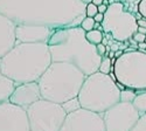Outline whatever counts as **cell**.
Instances as JSON below:
<instances>
[{
  "label": "cell",
  "mask_w": 146,
  "mask_h": 131,
  "mask_svg": "<svg viewBox=\"0 0 146 131\" xmlns=\"http://www.w3.org/2000/svg\"><path fill=\"white\" fill-rule=\"evenodd\" d=\"M86 6L81 0H0V13L15 23L57 29L80 26L86 18Z\"/></svg>",
  "instance_id": "cell-1"
},
{
  "label": "cell",
  "mask_w": 146,
  "mask_h": 131,
  "mask_svg": "<svg viewBox=\"0 0 146 131\" xmlns=\"http://www.w3.org/2000/svg\"><path fill=\"white\" fill-rule=\"evenodd\" d=\"M81 26L54 29L48 40L53 62H68L80 68L87 76L98 71L102 57L97 47L86 38Z\"/></svg>",
  "instance_id": "cell-2"
},
{
  "label": "cell",
  "mask_w": 146,
  "mask_h": 131,
  "mask_svg": "<svg viewBox=\"0 0 146 131\" xmlns=\"http://www.w3.org/2000/svg\"><path fill=\"white\" fill-rule=\"evenodd\" d=\"M52 62L48 43L20 42L0 59V69L15 84H21L38 82Z\"/></svg>",
  "instance_id": "cell-3"
},
{
  "label": "cell",
  "mask_w": 146,
  "mask_h": 131,
  "mask_svg": "<svg viewBox=\"0 0 146 131\" xmlns=\"http://www.w3.org/2000/svg\"><path fill=\"white\" fill-rule=\"evenodd\" d=\"M87 75L68 62H52L38 81L42 98L62 104L77 97Z\"/></svg>",
  "instance_id": "cell-4"
},
{
  "label": "cell",
  "mask_w": 146,
  "mask_h": 131,
  "mask_svg": "<svg viewBox=\"0 0 146 131\" xmlns=\"http://www.w3.org/2000/svg\"><path fill=\"white\" fill-rule=\"evenodd\" d=\"M77 97L82 108L103 115L120 102V89L109 74L96 71L86 77Z\"/></svg>",
  "instance_id": "cell-5"
},
{
  "label": "cell",
  "mask_w": 146,
  "mask_h": 131,
  "mask_svg": "<svg viewBox=\"0 0 146 131\" xmlns=\"http://www.w3.org/2000/svg\"><path fill=\"white\" fill-rule=\"evenodd\" d=\"M116 82L135 90H146V53L141 51L124 52L113 63Z\"/></svg>",
  "instance_id": "cell-6"
},
{
  "label": "cell",
  "mask_w": 146,
  "mask_h": 131,
  "mask_svg": "<svg viewBox=\"0 0 146 131\" xmlns=\"http://www.w3.org/2000/svg\"><path fill=\"white\" fill-rule=\"evenodd\" d=\"M138 18L126 9V6L115 1L108 6V11L104 14V20L102 22L103 32L111 34L116 41L125 42L132 39L133 34L138 29Z\"/></svg>",
  "instance_id": "cell-7"
},
{
  "label": "cell",
  "mask_w": 146,
  "mask_h": 131,
  "mask_svg": "<svg viewBox=\"0 0 146 131\" xmlns=\"http://www.w3.org/2000/svg\"><path fill=\"white\" fill-rule=\"evenodd\" d=\"M26 111L31 131H60L68 115L62 104L44 98L32 104Z\"/></svg>",
  "instance_id": "cell-8"
},
{
  "label": "cell",
  "mask_w": 146,
  "mask_h": 131,
  "mask_svg": "<svg viewBox=\"0 0 146 131\" xmlns=\"http://www.w3.org/2000/svg\"><path fill=\"white\" fill-rule=\"evenodd\" d=\"M105 131H131L141 114L133 103L118 102L103 115Z\"/></svg>",
  "instance_id": "cell-9"
},
{
  "label": "cell",
  "mask_w": 146,
  "mask_h": 131,
  "mask_svg": "<svg viewBox=\"0 0 146 131\" xmlns=\"http://www.w3.org/2000/svg\"><path fill=\"white\" fill-rule=\"evenodd\" d=\"M60 131H105L102 114L81 108L69 112Z\"/></svg>",
  "instance_id": "cell-10"
},
{
  "label": "cell",
  "mask_w": 146,
  "mask_h": 131,
  "mask_svg": "<svg viewBox=\"0 0 146 131\" xmlns=\"http://www.w3.org/2000/svg\"><path fill=\"white\" fill-rule=\"evenodd\" d=\"M0 131H31L26 109L9 101L0 103Z\"/></svg>",
  "instance_id": "cell-11"
},
{
  "label": "cell",
  "mask_w": 146,
  "mask_h": 131,
  "mask_svg": "<svg viewBox=\"0 0 146 131\" xmlns=\"http://www.w3.org/2000/svg\"><path fill=\"white\" fill-rule=\"evenodd\" d=\"M54 32V28L46 25L36 23H17L15 39L17 43H36L48 42Z\"/></svg>",
  "instance_id": "cell-12"
},
{
  "label": "cell",
  "mask_w": 146,
  "mask_h": 131,
  "mask_svg": "<svg viewBox=\"0 0 146 131\" xmlns=\"http://www.w3.org/2000/svg\"><path fill=\"white\" fill-rule=\"evenodd\" d=\"M41 98L42 95L39 83L27 82V83H21V84H15V88L13 92L11 94L8 101L27 110L32 104H34Z\"/></svg>",
  "instance_id": "cell-13"
},
{
  "label": "cell",
  "mask_w": 146,
  "mask_h": 131,
  "mask_svg": "<svg viewBox=\"0 0 146 131\" xmlns=\"http://www.w3.org/2000/svg\"><path fill=\"white\" fill-rule=\"evenodd\" d=\"M15 26L17 23L14 21L0 13V59L17 43Z\"/></svg>",
  "instance_id": "cell-14"
},
{
  "label": "cell",
  "mask_w": 146,
  "mask_h": 131,
  "mask_svg": "<svg viewBox=\"0 0 146 131\" xmlns=\"http://www.w3.org/2000/svg\"><path fill=\"white\" fill-rule=\"evenodd\" d=\"M14 88H15V83L11 78H8L6 75H4L1 69H0V103L8 101Z\"/></svg>",
  "instance_id": "cell-15"
},
{
  "label": "cell",
  "mask_w": 146,
  "mask_h": 131,
  "mask_svg": "<svg viewBox=\"0 0 146 131\" xmlns=\"http://www.w3.org/2000/svg\"><path fill=\"white\" fill-rule=\"evenodd\" d=\"M132 103L141 115L146 114V90H137V96Z\"/></svg>",
  "instance_id": "cell-16"
},
{
  "label": "cell",
  "mask_w": 146,
  "mask_h": 131,
  "mask_svg": "<svg viewBox=\"0 0 146 131\" xmlns=\"http://www.w3.org/2000/svg\"><path fill=\"white\" fill-rule=\"evenodd\" d=\"M86 38L87 40L92 43V45H98V43H102L103 42V39H104V34L102 31L100 29H91L89 32L86 33Z\"/></svg>",
  "instance_id": "cell-17"
},
{
  "label": "cell",
  "mask_w": 146,
  "mask_h": 131,
  "mask_svg": "<svg viewBox=\"0 0 146 131\" xmlns=\"http://www.w3.org/2000/svg\"><path fill=\"white\" fill-rule=\"evenodd\" d=\"M62 106H63V109L66 110L67 114L74 112V111H76V110H78V109L82 108V105H81V103H80L78 97H74V98L68 100L67 102L62 103Z\"/></svg>",
  "instance_id": "cell-18"
},
{
  "label": "cell",
  "mask_w": 146,
  "mask_h": 131,
  "mask_svg": "<svg viewBox=\"0 0 146 131\" xmlns=\"http://www.w3.org/2000/svg\"><path fill=\"white\" fill-rule=\"evenodd\" d=\"M137 96V90L131 88H124L120 90V102L132 103Z\"/></svg>",
  "instance_id": "cell-19"
},
{
  "label": "cell",
  "mask_w": 146,
  "mask_h": 131,
  "mask_svg": "<svg viewBox=\"0 0 146 131\" xmlns=\"http://www.w3.org/2000/svg\"><path fill=\"white\" fill-rule=\"evenodd\" d=\"M112 69H113V66H112V62H111V57L103 56L102 57V61H101V65H100L98 71H101V73H104V74H110V71Z\"/></svg>",
  "instance_id": "cell-20"
},
{
  "label": "cell",
  "mask_w": 146,
  "mask_h": 131,
  "mask_svg": "<svg viewBox=\"0 0 146 131\" xmlns=\"http://www.w3.org/2000/svg\"><path fill=\"white\" fill-rule=\"evenodd\" d=\"M95 23H96V21H95V19L94 18H90V17H86L83 20H82V22H81V27L86 31V32H89V31H91V29H95Z\"/></svg>",
  "instance_id": "cell-21"
},
{
  "label": "cell",
  "mask_w": 146,
  "mask_h": 131,
  "mask_svg": "<svg viewBox=\"0 0 146 131\" xmlns=\"http://www.w3.org/2000/svg\"><path fill=\"white\" fill-rule=\"evenodd\" d=\"M131 131H146V114H143Z\"/></svg>",
  "instance_id": "cell-22"
},
{
  "label": "cell",
  "mask_w": 146,
  "mask_h": 131,
  "mask_svg": "<svg viewBox=\"0 0 146 131\" xmlns=\"http://www.w3.org/2000/svg\"><path fill=\"white\" fill-rule=\"evenodd\" d=\"M98 13V6H96L92 3L87 4L86 6V17H90V18H95V15Z\"/></svg>",
  "instance_id": "cell-23"
},
{
  "label": "cell",
  "mask_w": 146,
  "mask_h": 131,
  "mask_svg": "<svg viewBox=\"0 0 146 131\" xmlns=\"http://www.w3.org/2000/svg\"><path fill=\"white\" fill-rule=\"evenodd\" d=\"M138 13L140 17L146 18V0H139L138 3Z\"/></svg>",
  "instance_id": "cell-24"
},
{
  "label": "cell",
  "mask_w": 146,
  "mask_h": 131,
  "mask_svg": "<svg viewBox=\"0 0 146 131\" xmlns=\"http://www.w3.org/2000/svg\"><path fill=\"white\" fill-rule=\"evenodd\" d=\"M132 39H133V41H136L137 43H139V42H144V41L146 40V34H143V33L136 32L135 34H133Z\"/></svg>",
  "instance_id": "cell-25"
},
{
  "label": "cell",
  "mask_w": 146,
  "mask_h": 131,
  "mask_svg": "<svg viewBox=\"0 0 146 131\" xmlns=\"http://www.w3.org/2000/svg\"><path fill=\"white\" fill-rule=\"evenodd\" d=\"M96 47H97V52L100 53V55H101V56H104L105 53H106V46L102 42V43L96 45Z\"/></svg>",
  "instance_id": "cell-26"
},
{
  "label": "cell",
  "mask_w": 146,
  "mask_h": 131,
  "mask_svg": "<svg viewBox=\"0 0 146 131\" xmlns=\"http://www.w3.org/2000/svg\"><path fill=\"white\" fill-rule=\"evenodd\" d=\"M95 21L96 22H100V23H102L103 22V20H104V14L103 13H100V12H98V13H97L96 15H95Z\"/></svg>",
  "instance_id": "cell-27"
},
{
  "label": "cell",
  "mask_w": 146,
  "mask_h": 131,
  "mask_svg": "<svg viewBox=\"0 0 146 131\" xmlns=\"http://www.w3.org/2000/svg\"><path fill=\"white\" fill-rule=\"evenodd\" d=\"M137 23H138V26L139 27H145L146 28V18H140V19H138L137 20Z\"/></svg>",
  "instance_id": "cell-28"
},
{
  "label": "cell",
  "mask_w": 146,
  "mask_h": 131,
  "mask_svg": "<svg viewBox=\"0 0 146 131\" xmlns=\"http://www.w3.org/2000/svg\"><path fill=\"white\" fill-rule=\"evenodd\" d=\"M106 11H108V6H106V5L102 4V5H100V6H98V12H100V13L105 14V12H106Z\"/></svg>",
  "instance_id": "cell-29"
},
{
  "label": "cell",
  "mask_w": 146,
  "mask_h": 131,
  "mask_svg": "<svg viewBox=\"0 0 146 131\" xmlns=\"http://www.w3.org/2000/svg\"><path fill=\"white\" fill-rule=\"evenodd\" d=\"M138 49L141 51V52H145V49H146V42H145V41L138 43Z\"/></svg>",
  "instance_id": "cell-30"
},
{
  "label": "cell",
  "mask_w": 146,
  "mask_h": 131,
  "mask_svg": "<svg viewBox=\"0 0 146 131\" xmlns=\"http://www.w3.org/2000/svg\"><path fill=\"white\" fill-rule=\"evenodd\" d=\"M123 53H124V51H121V49L116 51V52H115V57H119L120 55H123Z\"/></svg>",
  "instance_id": "cell-31"
},
{
  "label": "cell",
  "mask_w": 146,
  "mask_h": 131,
  "mask_svg": "<svg viewBox=\"0 0 146 131\" xmlns=\"http://www.w3.org/2000/svg\"><path fill=\"white\" fill-rule=\"evenodd\" d=\"M91 3H92V4H95L96 6H100V5H102V4H103V0H92Z\"/></svg>",
  "instance_id": "cell-32"
},
{
  "label": "cell",
  "mask_w": 146,
  "mask_h": 131,
  "mask_svg": "<svg viewBox=\"0 0 146 131\" xmlns=\"http://www.w3.org/2000/svg\"><path fill=\"white\" fill-rule=\"evenodd\" d=\"M137 32H139V33H143V34H146V28H145V27H139V26H138V29H137Z\"/></svg>",
  "instance_id": "cell-33"
},
{
  "label": "cell",
  "mask_w": 146,
  "mask_h": 131,
  "mask_svg": "<svg viewBox=\"0 0 146 131\" xmlns=\"http://www.w3.org/2000/svg\"><path fill=\"white\" fill-rule=\"evenodd\" d=\"M81 1H82L83 4H86V5H87V4H89V3H91V1H92V0H81Z\"/></svg>",
  "instance_id": "cell-34"
},
{
  "label": "cell",
  "mask_w": 146,
  "mask_h": 131,
  "mask_svg": "<svg viewBox=\"0 0 146 131\" xmlns=\"http://www.w3.org/2000/svg\"><path fill=\"white\" fill-rule=\"evenodd\" d=\"M103 4L106 5V6H109V5H110V1H109V0H103Z\"/></svg>",
  "instance_id": "cell-35"
},
{
  "label": "cell",
  "mask_w": 146,
  "mask_h": 131,
  "mask_svg": "<svg viewBox=\"0 0 146 131\" xmlns=\"http://www.w3.org/2000/svg\"><path fill=\"white\" fill-rule=\"evenodd\" d=\"M145 42H146V40H145Z\"/></svg>",
  "instance_id": "cell-36"
}]
</instances>
